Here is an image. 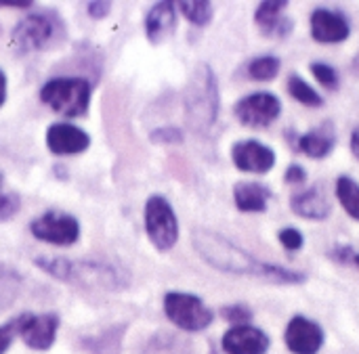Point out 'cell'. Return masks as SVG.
Returning <instances> with one entry per match:
<instances>
[{
    "label": "cell",
    "instance_id": "11",
    "mask_svg": "<svg viewBox=\"0 0 359 354\" xmlns=\"http://www.w3.org/2000/svg\"><path fill=\"white\" fill-rule=\"evenodd\" d=\"M288 0H263L257 4L255 23L265 38H288L294 29V21L286 17Z\"/></svg>",
    "mask_w": 359,
    "mask_h": 354
},
{
    "label": "cell",
    "instance_id": "29",
    "mask_svg": "<svg viewBox=\"0 0 359 354\" xmlns=\"http://www.w3.org/2000/svg\"><path fill=\"white\" fill-rule=\"evenodd\" d=\"M17 336H19V321H17V317L11 319L4 325H0V354H4L11 348V344H13V340Z\"/></svg>",
    "mask_w": 359,
    "mask_h": 354
},
{
    "label": "cell",
    "instance_id": "22",
    "mask_svg": "<svg viewBox=\"0 0 359 354\" xmlns=\"http://www.w3.org/2000/svg\"><path fill=\"white\" fill-rule=\"evenodd\" d=\"M282 69V61L276 55H261L255 57L252 61H248L246 65V73L250 80L255 82H269L273 80Z\"/></svg>",
    "mask_w": 359,
    "mask_h": 354
},
{
    "label": "cell",
    "instance_id": "32",
    "mask_svg": "<svg viewBox=\"0 0 359 354\" xmlns=\"http://www.w3.org/2000/svg\"><path fill=\"white\" fill-rule=\"evenodd\" d=\"M328 256H330L332 260H337V262H343V264L355 260V252H353L351 246H334V248L328 252Z\"/></svg>",
    "mask_w": 359,
    "mask_h": 354
},
{
    "label": "cell",
    "instance_id": "21",
    "mask_svg": "<svg viewBox=\"0 0 359 354\" xmlns=\"http://www.w3.org/2000/svg\"><path fill=\"white\" fill-rule=\"evenodd\" d=\"M177 6L183 17L198 27H206L215 17V4L208 0H181L177 2Z\"/></svg>",
    "mask_w": 359,
    "mask_h": 354
},
{
    "label": "cell",
    "instance_id": "35",
    "mask_svg": "<svg viewBox=\"0 0 359 354\" xmlns=\"http://www.w3.org/2000/svg\"><path fill=\"white\" fill-rule=\"evenodd\" d=\"M4 101H6V76L0 69V107L4 105Z\"/></svg>",
    "mask_w": 359,
    "mask_h": 354
},
{
    "label": "cell",
    "instance_id": "7",
    "mask_svg": "<svg viewBox=\"0 0 359 354\" xmlns=\"http://www.w3.org/2000/svg\"><path fill=\"white\" fill-rule=\"evenodd\" d=\"M29 233L50 246H74L80 239V222L67 212L48 210L29 222Z\"/></svg>",
    "mask_w": 359,
    "mask_h": 354
},
{
    "label": "cell",
    "instance_id": "1",
    "mask_svg": "<svg viewBox=\"0 0 359 354\" xmlns=\"http://www.w3.org/2000/svg\"><path fill=\"white\" fill-rule=\"evenodd\" d=\"M191 246L206 264L227 275L255 277L273 285H301L307 281L305 273L263 262L250 252L236 246L231 239L208 229H196L191 233Z\"/></svg>",
    "mask_w": 359,
    "mask_h": 354
},
{
    "label": "cell",
    "instance_id": "10",
    "mask_svg": "<svg viewBox=\"0 0 359 354\" xmlns=\"http://www.w3.org/2000/svg\"><path fill=\"white\" fill-rule=\"evenodd\" d=\"M231 160L240 172L267 174L276 166V151L257 139H244L231 147Z\"/></svg>",
    "mask_w": 359,
    "mask_h": 354
},
{
    "label": "cell",
    "instance_id": "4",
    "mask_svg": "<svg viewBox=\"0 0 359 354\" xmlns=\"http://www.w3.org/2000/svg\"><path fill=\"white\" fill-rule=\"evenodd\" d=\"M93 86L86 78L61 76L48 80L40 88V101L55 113L65 118H82L88 113Z\"/></svg>",
    "mask_w": 359,
    "mask_h": 354
},
{
    "label": "cell",
    "instance_id": "36",
    "mask_svg": "<svg viewBox=\"0 0 359 354\" xmlns=\"http://www.w3.org/2000/svg\"><path fill=\"white\" fill-rule=\"evenodd\" d=\"M2 185H4V174H2V170H0V193H2Z\"/></svg>",
    "mask_w": 359,
    "mask_h": 354
},
{
    "label": "cell",
    "instance_id": "9",
    "mask_svg": "<svg viewBox=\"0 0 359 354\" xmlns=\"http://www.w3.org/2000/svg\"><path fill=\"white\" fill-rule=\"evenodd\" d=\"M17 321H19V338L27 348L44 353L55 344L57 330H59V317L55 313H44V315L23 313L17 317Z\"/></svg>",
    "mask_w": 359,
    "mask_h": 354
},
{
    "label": "cell",
    "instance_id": "2",
    "mask_svg": "<svg viewBox=\"0 0 359 354\" xmlns=\"http://www.w3.org/2000/svg\"><path fill=\"white\" fill-rule=\"evenodd\" d=\"M185 122L196 134H208L221 111V92L215 69L208 63H198L183 92Z\"/></svg>",
    "mask_w": 359,
    "mask_h": 354
},
{
    "label": "cell",
    "instance_id": "18",
    "mask_svg": "<svg viewBox=\"0 0 359 354\" xmlns=\"http://www.w3.org/2000/svg\"><path fill=\"white\" fill-rule=\"evenodd\" d=\"M337 145V130L332 122H322L318 128L299 136L297 151L305 153L311 160H324L332 153Z\"/></svg>",
    "mask_w": 359,
    "mask_h": 354
},
{
    "label": "cell",
    "instance_id": "26",
    "mask_svg": "<svg viewBox=\"0 0 359 354\" xmlns=\"http://www.w3.org/2000/svg\"><path fill=\"white\" fill-rule=\"evenodd\" d=\"M149 141L156 145H179L183 143V130L177 126H160L149 132Z\"/></svg>",
    "mask_w": 359,
    "mask_h": 354
},
{
    "label": "cell",
    "instance_id": "3",
    "mask_svg": "<svg viewBox=\"0 0 359 354\" xmlns=\"http://www.w3.org/2000/svg\"><path fill=\"white\" fill-rule=\"evenodd\" d=\"M67 40L63 17L55 8L34 10L11 31V44L17 52H42L61 46Z\"/></svg>",
    "mask_w": 359,
    "mask_h": 354
},
{
    "label": "cell",
    "instance_id": "13",
    "mask_svg": "<svg viewBox=\"0 0 359 354\" xmlns=\"http://www.w3.org/2000/svg\"><path fill=\"white\" fill-rule=\"evenodd\" d=\"M46 149L55 155H78L90 147V134L74 124H50L44 134Z\"/></svg>",
    "mask_w": 359,
    "mask_h": 354
},
{
    "label": "cell",
    "instance_id": "39",
    "mask_svg": "<svg viewBox=\"0 0 359 354\" xmlns=\"http://www.w3.org/2000/svg\"><path fill=\"white\" fill-rule=\"evenodd\" d=\"M0 34H2V27H0Z\"/></svg>",
    "mask_w": 359,
    "mask_h": 354
},
{
    "label": "cell",
    "instance_id": "23",
    "mask_svg": "<svg viewBox=\"0 0 359 354\" xmlns=\"http://www.w3.org/2000/svg\"><path fill=\"white\" fill-rule=\"evenodd\" d=\"M337 197L341 201V206L345 208V212L353 218L359 220V185L349 178V176H339L337 180Z\"/></svg>",
    "mask_w": 359,
    "mask_h": 354
},
{
    "label": "cell",
    "instance_id": "5",
    "mask_svg": "<svg viewBox=\"0 0 359 354\" xmlns=\"http://www.w3.org/2000/svg\"><path fill=\"white\" fill-rule=\"evenodd\" d=\"M145 233L158 252H168L179 241V218L170 201L162 195H151L145 201Z\"/></svg>",
    "mask_w": 359,
    "mask_h": 354
},
{
    "label": "cell",
    "instance_id": "27",
    "mask_svg": "<svg viewBox=\"0 0 359 354\" xmlns=\"http://www.w3.org/2000/svg\"><path fill=\"white\" fill-rule=\"evenodd\" d=\"M19 208H21V199L17 193L13 191L0 193V222H8L11 218H15Z\"/></svg>",
    "mask_w": 359,
    "mask_h": 354
},
{
    "label": "cell",
    "instance_id": "25",
    "mask_svg": "<svg viewBox=\"0 0 359 354\" xmlns=\"http://www.w3.org/2000/svg\"><path fill=\"white\" fill-rule=\"evenodd\" d=\"M221 317L231 323L233 327H240V325H250L252 321V311L244 304H229V306H223L221 309Z\"/></svg>",
    "mask_w": 359,
    "mask_h": 354
},
{
    "label": "cell",
    "instance_id": "31",
    "mask_svg": "<svg viewBox=\"0 0 359 354\" xmlns=\"http://www.w3.org/2000/svg\"><path fill=\"white\" fill-rule=\"evenodd\" d=\"M307 180V170L301 164H290L284 172V183L286 185H303Z\"/></svg>",
    "mask_w": 359,
    "mask_h": 354
},
{
    "label": "cell",
    "instance_id": "17",
    "mask_svg": "<svg viewBox=\"0 0 359 354\" xmlns=\"http://www.w3.org/2000/svg\"><path fill=\"white\" fill-rule=\"evenodd\" d=\"M290 210L305 220H326L332 214L330 199L322 185H313L311 189L294 193L290 197Z\"/></svg>",
    "mask_w": 359,
    "mask_h": 354
},
{
    "label": "cell",
    "instance_id": "37",
    "mask_svg": "<svg viewBox=\"0 0 359 354\" xmlns=\"http://www.w3.org/2000/svg\"><path fill=\"white\" fill-rule=\"evenodd\" d=\"M353 262H355V264H358V267H359V252H358V254H355V260H353Z\"/></svg>",
    "mask_w": 359,
    "mask_h": 354
},
{
    "label": "cell",
    "instance_id": "6",
    "mask_svg": "<svg viewBox=\"0 0 359 354\" xmlns=\"http://www.w3.org/2000/svg\"><path fill=\"white\" fill-rule=\"evenodd\" d=\"M164 315L172 325H177L183 332H204L215 315L204 304V300L196 294L187 292H168L164 296Z\"/></svg>",
    "mask_w": 359,
    "mask_h": 354
},
{
    "label": "cell",
    "instance_id": "19",
    "mask_svg": "<svg viewBox=\"0 0 359 354\" xmlns=\"http://www.w3.org/2000/svg\"><path fill=\"white\" fill-rule=\"evenodd\" d=\"M271 195V189L261 183L240 180L233 185V201L240 212H265Z\"/></svg>",
    "mask_w": 359,
    "mask_h": 354
},
{
    "label": "cell",
    "instance_id": "14",
    "mask_svg": "<svg viewBox=\"0 0 359 354\" xmlns=\"http://www.w3.org/2000/svg\"><path fill=\"white\" fill-rule=\"evenodd\" d=\"M284 340L292 354H318L324 346V330L316 321L299 315L290 319Z\"/></svg>",
    "mask_w": 359,
    "mask_h": 354
},
{
    "label": "cell",
    "instance_id": "20",
    "mask_svg": "<svg viewBox=\"0 0 359 354\" xmlns=\"http://www.w3.org/2000/svg\"><path fill=\"white\" fill-rule=\"evenodd\" d=\"M288 94L294 101H299L301 105H307V107H313V109L324 105V97L311 84H307L299 73L288 76Z\"/></svg>",
    "mask_w": 359,
    "mask_h": 354
},
{
    "label": "cell",
    "instance_id": "33",
    "mask_svg": "<svg viewBox=\"0 0 359 354\" xmlns=\"http://www.w3.org/2000/svg\"><path fill=\"white\" fill-rule=\"evenodd\" d=\"M0 6L2 8H29L34 6L32 0H0Z\"/></svg>",
    "mask_w": 359,
    "mask_h": 354
},
{
    "label": "cell",
    "instance_id": "12",
    "mask_svg": "<svg viewBox=\"0 0 359 354\" xmlns=\"http://www.w3.org/2000/svg\"><path fill=\"white\" fill-rule=\"evenodd\" d=\"M311 38L320 44H339L351 36V25L341 10L316 8L309 19Z\"/></svg>",
    "mask_w": 359,
    "mask_h": 354
},
{
    "label": "cell",
    "instance_id": "34",
    "mask_svg": "<svg viewBox=\"0 0 359 354\" xmlns=\"http://www.w3.org/2000/svg\"><path fill=\"white\" fill-rule=\"evenodd\" d=\"M351 153L355 155V160H359V126L351 132Z\"/></svg>",
    "mask_w": 359,
    "mask_h": 354
},
{
    "label": "cell",
    "instance_id": "8",
    "mask_svg": "<svg viewBox=\"0 0 359 354\" xmlns=\"http://www.w3.org/2000/svg\"><path fill=\"white\" fill-rule=\"evenodd\" d=\"M233 115L242 126L265 128L282 115V101L273 92H252L233 105Z\"/></svg>",
    "mask_w": 359,
    "mask_h": 354
},
{
    "label": "cell",
    "instance_id": "24",
    "mask_svg": "<svg viewBox=\"0 0 359 354\" xmlns=\"http://www.w3.org/2000/svg\"><path fill=\"white\" fill-rule=\"evenodd\" d=\"M309 69H311L313 78H316L326 90H339V86H341V76H339V71H337L332 65L316 61V63L309 65Z\"/></svg>",
    "mask_w": 359,
    "mask_h": 354
},
{
    "label": "cell",
    "instance_id": "15",
    "mask_svg": "<svg viewBox=\"0 0 359 354\" xmlns=\"http://www.w3.org/2000/svg\"><path fill=\"white\" fill-rule=\"evenodd\" d=\"M221 346L227 354H267L271 340L255 325H240L225 332Z\"/></svg>",
    "mask_w": 359,
    "mask_h": 354
},
{
    "label": "cell",
    "instance_id": "30",
    "mask_svg": "<svg viewBox=\"0 0 359 354\" xmlns=\"http://www.w3.org/2000/svg\"><path fill=\"white\" fill-rule=\"evenodd\" d=\"M111 6L114 4L109 0H93V2H86V13L93 19H105L111 13Z\"/></svg>",
    "mask_w": 359,
    "mask_h": 354
},
{
    "label": "cell",
    "instance_id": "38",
    "mask_svg": "<svg viewBox=\"0 0 359 354\" xmlns=\"http://www.w3.org/2000/svg\"><path fill=\"white\" fill-rule=\"evenodd\" d=\"M355 67L359 69V55H358V59H355Z\"/></svg>",
    "mask_w": 359,
    "mask_h": 354
},
{
    "label": "cell",
    "instance_id": "28",
    "mask_svg": "<svg viewBox=\"0 0 359 354\" xmlns=\"http://www.w3.org/2000/svg\"><path fill=\"white\" fill-rule=\"evenodd\" d=\"M278 239H280V243H282L288 252H299V250L305 246V237H303V233H301L299 229H294V227H286V229H282V231H280V235H278Z\"/></svg>",
    "mask_w": 359,
    "mask_h": 354
},
{
    "label": "cell",
    "instance_id": "16",
    "mask_svg": "<svg viewBox=\"0 0 359 354\" xmlns=\"http://www.w3.org/2000/svg\"><path fill=\"white\" fill-rule=\"evenodd\" d=\"M177 29V2H156L145 15V36L151 44H160Z\"/></svg>",
    "mask_w": 359,
    "mask_h": 354
}]
</instances>
